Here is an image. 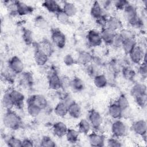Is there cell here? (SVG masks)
<instances>
[{"mask_svg":"<svg viewBox=\"0 0 147 147\" xmlns=\"http://www.w3.org/2000/svg\"><path fill=\"white\" fill-rule=\"evenodd\" d=\"M88 142L91 146L102 147L105 145V138L104 136L96 131L90 133L88 134Z\"/></svg>","mask_w":147,"mask_h":147,"instance_id":"10","label":"cell"},{"mask_svg":"<svg viewBox=\"0 0 147 147\" xmlns=\"http://www.w3.org/2000/svg\"><path fill=\"white\" fill-rule=\"evenodd\" d=\"M87 119L90 123L92 128L95 131L100 129L103 123V118L98 111L94 109H91L88 112Z\"/></svg>","mask_w":147,"mask_h":147,"instance_id":"4","label":"cell"},{"mask_svg":"<svg viewBox=\"0 0 147 147\" xmlns=\"http://www.w3.org/2000/svg\"><path fill=\"white\" fill-rule=\"evenodd\" d=\"M107 145L110 147H120L122 146V142L117 137H113L107 140Z\"/></svg>","mask_w":147,"mask_h":147,"instance_id":"45","label":"cell"},{"mask_svg":"<svg viewBox=\"0 0 147 147\" xmlns=\"http://www.w3.org/2000/svg\"><path fill=\"white\" fill-rule=\"evenodd\" d=\"M51 40L53 44L58 48H63L66 44L65 34L58 29H53L51 32Z\"/></svg>","mask_w":147,"mask_h":147,"instance_id":"6","label":"cell"},{"mask_svg":"<svg viewBox=\"0 0 147 147\" xmlns=\"http://www.w3.org/2000/svg\"><path fill=\"white\" fill-rule=\"evenodd\" d=\"M6 144L9 146L18 147L22 146V140L15 137H10L6 140Z\"/></svg>","mask_w":147,"mask_h":147,"instance_id":"42","label":"cell"},{"mask_svg":"<svg viewBox=\"0 0 147 147\" xmlns=\"http://www.w3.org/2000/svg\"><path fill=\"white\" fill-rule=\"evenodd\" d=\"M42 6L48 11L55 14H56L58 11L61 10V7L58 2L53 0L45 1L42 3Z\"/></svg>","mask_w":147,"mask_h":147,"instance_id":"24","label":"cell"},{"mask_svg":"<svg viewBox=\"0 0 147 147\" xmlns=\"http://www.w3.org/2000/svg\"><path fill=\"white\" fill-rule=\"evenodd\" d=\"M40 145L43 147H54L56 146V143L51 137L44 136L41 138Z\"/></svg>","mask_w":147,"mask_h":147,"instance_id":"40","label":"cell"},{"mask_svg":"<svg viewBox=\"0 0 147 147\" xmlns=\"http://www.w3.org/2000/svg\"><path fill=\"white\" fill-rule=\"evenodd\" d=\"M48 83L50 89L59 91L61 88V79L55 69L50 71L48 77Z\"/></svg>","mask_w":147,"mask_h":147,"instance_id":"5","label":"cell"},{"mask_svg":"<svg viewBox=\"0 0 147 147\" xmlns=\"http://www.w3.org/2000/svg\"><path fill=\"white\" fill-rule=\"evenodd\" d=\"M91 129V125L87 119H82L78 123L77 130L81 134H88Z\"/></svg>","mask_w":147,"mask_h":147,"instance_id":"26","label":"cell"},{"mask_svg":"<svg viewBox=\"0 0 147 147\" xmlns=\"http://www.w3.org/2000/svg\"><path fill=\"white\" fill-rule=\"evenodd\" d=\"M122 110L116 103L114 102L111 103L108 107V113L109 115L114 119H118L122 118Z\"/></svg>","mask_w":147,"mask_h":147,"instance_id":"20","label":"cell"},{"mask_svg":"<svg viewBox=\"0 0 147 147\" xmlns=\"http://www.w3.org/2000/svg\"><path fill=\"white\" fill-rule=\"evenodd\" d=\"M61 9L69 17L75 16L78 12L76 5L71 2H65Z\"/></svg>","mask_w":147,"mask_h":147,"instance_id":"28","label":"cell"},{"mask_svg":"<svg viewBox=\"0 0 147 147\" xmlns=\"http://www.w3.org/2000/svg\"><path fill=\"white\" fill-rule=\"evenodd\" d=\"M2 105L6 110H12L14 107V104L11 97L9 91L5 92V93L3 94L2 98Z\"/></svg>","mask_w":147,"mask_h":147,"instance_id":"27","label":"cell"},{"mask_svg":"<svg viewBox=\"0 0 147 147\" xmlns=\"http://www.w3.org/2000/svg\"><path fill=\"white\" fill-rule=\"evenodd\" d=\"M135 100L136 102L137 103V105L141 107V108H144L146 106V95H143V96H140L137 98H135Z\"/></svg>","mask_w":147,"mask_h":147,"instance_id":"49","label":"cell"},{"mask_svg":"<svg viewBox=\"0 0 147 147\" xmlns=\"http://www.w3.org/2000/svg\"><path fill=\"white\" fill-rule=\"evenodd\" d=\"M118 32L121 36V37H122V38L123 39V41L125 40L135 38L134 34L131 30L123 28Z\"/></svg>","mask_w":147,"mask_h":147,"instance_id":"44","label":"cell"},{"mask_svg":"<svg viewBox=\"0 0 147 147\" xmlns=\"http://www.w3.org/2000/svg\"><path fill=\"white\" fill-rule=\"evenodd\" d=\"M11 97L14 104V107L17 109H21L24 107L25 96L24 95L18 90L13 89L9 91Z\"/></svg>","mask_w":147,"mask_h":147,"instance_id":"11","label":"cell"},{"mask_svg":"<svg viewBox=\"0 0 147 147\" xmlns=\"http://www.w3.org/2000/svg\"><path fill=\"white\" fill-rule=\"evenodd\" d=\"M81 114L80 106L74 100L68 106V114L72 118L78 119L81 116Z\"/></svg>","mask_w":147,"mask_h":147,"instance_id":"18","label":"cell"},{"mask_svg":"<svg viewBox=\"0 0 147 147\" xmlns=\"http://www.w3.org/2000/svg\"><path fill=\"white\" fill-rule=\"evenodd\" d=\"M132 129L136 134L141 137L146 136L147 131L146 122L144 119L137 120L133 123Z\"/></svg>","mask_w":147,"mask_h":147,"instance_id":"15","label":"cell"},{"mask_svg":"<svg viewBox=\"0 0 147 147\" xmlns=\"http://www.w3.org/2000/svg\"><path fill=\"white\" fill-rule=\"evenodd\" d=\"M22 38L24 42L30 45L32 44L33 41V33L32 31L29 29H25L23 31L22 33Z\"/></svg>","mask_w":147,"mask_h":147,"instance_id":"39","label":"cell"},{"mask_svg":"<svg viewBox=\"0 0 147 147\" xmlns=\"http://www.w3.org/2000/svg\"><path fill=\"white\" fill-rule=\"evenodd\" d=\"M64 63L67 66H71L75 63V60L71 55H66L63 59Z\"/></svg>","mask_w":147,"mask_h":147,"instance_id":"50","label":"cell"},{"mask_svg":"<svg viewBox=\"0 0 147 147\" xmlns=\"http://www.w3.org/2000/svg\"><path fill=\"white\" fill-rule=\"evenodd\" d=\"M41 109L36 105L27 102V111L30 116L36 117L41 113Z\"/></svg>","mask_w":147,"mask_h":147,"instance_id":"33","label":"cell"},{"mask_svg":"<svg viewBox=\"0 0 147 147\" xmlns=\"http://www.w3.org/2000/svg\"><path fill=\"white\" fill-rule=\"evenodd\" d=\"M16 13L20 16H25L30 14L33 11V8L30 6L20 1L16 2Z\"/></svg>","mask_w":147,"mask_h":147,"instance_id":"22","label":"cell"},{"mask_svg":"<svg viewBox=\"0 0 147 147\" xmlns=\"http://www.w3.org/2000/svg\"><path fill=\"white\" fill-rule=\"evenodd\" d=\"M86 66V71L88 75H89L91 76H95L99 74H97V69L96 67H95L92 64H87Z\"/></svg>","mask_w":147,"mask_h":147,"instance_id":"47","label":"cell"},{"mask_svg":"<svg viewBox=\"0 0 147 147\" xmlns=\"http://www.w3.org/2000/svg\"><path fill=\"white\" fill-rule=\"evenodd\" d=\"M137 42L135 38L125 40L123 41L122 48L126 54L129 55L132 49L137 45Z\"/></svg>","mask_w":147,"mask_h":147,"instance_id":"32","label":"cell"},{"mask_svg":"<svg viewBox=\"0 0 147 147\" xmlns=\"http://www.w3.org/2000/svg\"><path fill=\"white\" fill-rule=\"evenodd\" d=\"M111 130L113 136L117 138L123 137L127 132V127L125 123L119 119H115L113 122Z\"/></svg>","mask_w":147,"mask_h":147,"instance_id":"7","label":"cell"},{"mask_svg":"<svg viewBox=\"0 0 147 147\" xmlns=\"http://www.w3.org/2000/svg\"><path fill=\"white\" fill-rule=\"evenodd\" d=\"M146 53L144 48L138 44L129 54L130 60L136 64H140L143 61H146Z\"/></svg>","mask_w":147,"mask_h":147,"instance_id":"3","label":"cell"},{"mask_svg":"<svg viewBox=\"0 0 147 147\" xmlns=\"http://www.w3.org/2000/svg\"><path fill=\"white\" fill-rule=\"evenodd\" d=\"M69 87L71 90L75 92H79L82 91L85 87V84L83 80L78 77H75L70 81Z\"/></svg>","mask_w":147,"mask_h":147,"instance_id":"21","label":"cell"},{"mask_svg":"<svg viewBox=\"0 0 147 147\" xmlns=\"http://www.w3.org/2000/svg\"><path fill=\"white\" fill-rule=\"evenodd\" d=\"M27 102H32L36 105L41 108L42 110L46 109L48 106V102L47 98L42 95H33L28 98Z\"/></svg>","mask_w":147,"mask_h":147,"instance_id":"14","label":"cell"},{"mask_svg":"<svg viewBox=\"0 0 147 147\" xmlns=\"http://www.w3.org/2000/svg\"><path fill=\"white\" fill-rule=\"evenodd\" d=\"M107 79L103 74H98L94 77V84L98 88H103L107 84Z\"/></svg>","mask_w":147,"mask_h":147,"instance_id":"31","label":"cell"},{"mask_svg":"<svg viewBox=\"0 0 147 147\" xmlns=\"http://www.w3.org/2000/svg\"><path fill=\"white\" fill-rule=\"evenodd\" d=\"M115 102L121 108L122 110L129 107V100L127 98L126 96V95L124 94L120 95L118 97Z\"/></svg>","mask_w":147,"mask_h":147,"instance_id":"35","label":"cell"},{"mask_svg":"<svg viewBox=\"0 0 147 147\" xmlns=\"http://www.w3.org/2000/svg\"><path fill=\"white\" fill-rule=\"evenodd\" d=\"M79 134L80 133L78 130L72 128H68L65 136L66 137L67 140L71 144H75L78 141Z\"/></svg>","mask_w":147,"mask_h":147,"instance_id":"30","label":"cell"},{"mask_svg":"<svg viewBox=\"0 0 147 147\" xmlns=\"http://www.w3.org/2000/svg\"><path fill=\"white\" fill-rule=\"evenodd\" d=\"M34 146L33 141L29 138H25L22 140V146H28L32 147Z\"/></svg>","mask_w":147,"mask_h":147,"instance_id":"52","label":"cell"},{"mask_svg":"<svg viewBox=\"0 0 147 147\" xmlns=\"http://www.w3.org/2000/svg\"><path fill=\"white\" fill-rule=\"evenodd\" d=\"M106 28L115 32H118L123 29V24L119 18L112 16L108 17Z\"/></svg>","mask_w":147,"mask_h":147,"instance_id":"13","label":"cell"},{"mask_svg":"<svg viewBox=\"0 0 147 147\" xmlns=\"http://www.w3.org/2000/svg\"><path fill=\"white\" fill-rule=\"evenodd\" d=\"M107 18L105 14L103 15L102 17H99V18L96 20V24L102 28V29L105 28L106 27V24H107Z\"/></svg>","mask_w":147,"mask_h":147,"instance_id":"51","label":"cell"},{"mask_svg":"<svg viewBox=\"0 0 147 147\" xmlns=\"http://www.w3.org/2000/svg\"><path fill=\"white\" fill-rule=\"evenodd\" d=\"M68 127L64 122L59 121L55 122L52 126V131L53 134L61 138L65 136L68 130Z\"/></svg>","mask_w":147,"mask_h":147,"instance_id":"16","label":"cell"},{"mask_svg":"<svg viewBox=\"0 0 147 147\" xmlns=\"http://www.w3.org/2000/svg\"><path fill=\"white\" fill-rule=\"evenodd\" d=\"M34 59L37 65L42 67L47 63L49 55L38 47H37L34 53Z\"/></svg>","mask_w":147,"mask_h":147,"instance_id":"12","label":"cell"},{"mask_svg":"<svg viewBox=\"0 0 147 147\" xmlns=\"http://www.w3.org/2000/svg\"><path fill=\"white\" fill-rule=\"evenodd\" d=\"M86 38L89 45L94 47L100 46L103 42L100 33L95 29L89 30L87 34Z\"/></svg>","mask_w":147,"mask_h":147,"instance_id":"8","label":"cell"},{"mask_svg":"<svg viewBox=\"0 0 147 147\" xmlns=\"http://www.w3.org/2000/svg\"><path fill=\"white\" fill-rule=\"evenodd\" d=\"M100 33L102 41L107 45H111L115 34L117 32H115L107 28H105L102 29Z\"/></svg>","mask_w":147,"mask_h":147,"instance_id":"19","label":"cell"},{"mask_svg":"<svg viewBox=\"0 0 147 147\" xmlns=\"http://www.w3.org/2000/svg\"><path fill=\"white\" fill-rule=\"evenodd\" d=\"M122 75L125 79L127 80H132L136 76V72L131 67H125L122 69Z\"/></svg>","mask_w":147,"mask_h":147,"instance_id":"36","label":"cell"},{"mask_svg":"<svg viewBox=\"0 0 147 147\" xmlns=\"http://www.w3.org/2000/svg\"><path fill=\"white\" fill-rule=\"evenodd\" d=\"M57 20L61 24H67L69 21V17L62 9L56 14Z\"/></svg>","mask_w":147,"mask_h":147,"instance_id":"37","label":"cell"},{"mask_svg":"<svg viewBox=\"0 0 147 147\" xmlns=\"http://www.w3.org/2000/svg\"><path fill=\"white\" fill-rule=\"evenodd\" d=\"M138 72L140 75L145 78L147 75V67H146V61H143L140 64L138 67Z\"/></svg>","mask_w":147,"mask_h":147,"instance_id":"48","label":"cell"},{"mask_svg":"<svg viewBox=\"0 0 147 147\" xmlns=\"http://www.w3.org/2000/svg\"><path fill=\"white\" fill-rule=\"evenodd\" d=\"M130 94L134 98L140 96L146 95V87L143 83H136L131 87Z\"/></svg>","mask_w":147,"mask_h":147,"instance_id":"17","label":"cell"},{"mask_svg":"<svg viewBox=\"0 0 147 147\" xmlns=\"http://www.w3.org/2000/svg\"><path fill=\"white\" fill-rule=\"evenodd\" d=\"M3 123L4 126L11 130H17L22 125L21 117L13 110H6L3 116Z\"/></svg>","mask_w":147,"mask_h":147,"instance_id":"1","label":"cell"},{"mask_svg":"<svg viewBox=\"0 0 147 147\" xmlns=\"http://www.w3.org/2000/svg\"><path fill=\"white\" fill-rule=\"evenodd\" d=\"M90 14L95 20L104 15L103 9L98 1H94L92 3L90 9Z\"/></svg>","mask_w":147,"mask_h":147,"instance_id":"23","label":"cell"},{"mask_svg":"<svg viewBox=\"0 0 147 147\" xmlns=\"http://www.w3.org/2000/svg\"><path fill=\"white\" fill-rule=\"evenodd\" d=\"M9 69L14 74H20L23 72L24 65L22 60L17 56L12 57L9 61Z\"/></svg>","mask_w":147,"mask_h":147,"instance_id":"9","label":"cell"},{"mask_svg":"<svg viewBox=\"0 0 147 147\" xmlns=\"http://www.w3.org/2000/svg\"><path fill=\"white\" fill-rule=\"evenodd\" d=\"M38 47L42 51H44L45 53H47L49 56L51 55L52 54V52H53L52 45L49 41H43Z\"/></svg>","mask_w":147,"mask_h":147,"instance_id":"38","label":"cell"},{"mask_svg":"<svg viewBox=\"0 0 147 147\" xmlns=\"http://www.w3.org/2000/svg\"><path fill=\"white\" fill-rule=\"evenodd\" d=\"M92 55L89 52L83 51L79 53L78 61L81 64L87 65V64L91 63V62L92 61Z\"/></svg>","mask_w":147,"mask_h":147,"instance_id":"29","label":"cell"},{"mask_svg":"<svg viewBox=\"0 0 147 147\" xmlns=\"http://www.w3.org/2000/svg\"><path fill=\"white\" fill-rule=\"evenodd\" d=\"M129 3V2L125 0H118L114 2V7L119 10H123L126 6Z\"/></svg>","mask_w":147,"mask_h":147,"instance_id":"46","label":"cell"},{"mask_svg":"<svg viewBox=\"0 0 147 147\" xmlns=\"http://www.w3.org/2000/svg\"><path fill=\"white\" fill-rule=\"evenodd\" d=\"M123 42V39L119 33V32H117L115 34V36L113 38L112 43L111 45H112L115 48H122V44Z\"/></svg>","mask_w":147,"mask_h":147,"instance_id":"41","label":"cell"},{"mask_svg":"<svg viewBox=\"0 0 147 147\" xmlns=\"http://www.w3.org/2000/svg\"><path fill=\"white\" fill-rule=\"evenodd\" d=\"M123 11L125 17L131 26L136 28L142 26V21L139 17L137 9L134 5L129 3Z\"/></svg>","mask_w":147,"mask_h":147,"instance_id":"2","label":"cell"},{"mask_svg":"<svg viewBox=\"0 0 147 147\" xmlns=\"http://www.w3.org/2000/svg\"><path fill=\"white\" fill-rule=\"evenodd\" d=\"M55 114L59 117H65L68 114V105L63 101H60L54 109Z\"/></svg>","mask_w":147,"mask_h":147,"instance_id":"25","label":"cell"},{"mask_svg":"<svg viewBox=\"0 0 147 147\" xmlns=\"http://www.w3.org/2000/svg\"><path fill=\"white\" fill-rule=\"evenodd\" d=\"M34 25L38 29L44 30L47 29L48 27V22L45 18L43 17L39 16L36 17L34 20Z\"/></svg>","mask_w":147,"mask_h":147,"instance_id":"34","label":"cell"},{"mask_svg":"<svg viewBox=\"0 0 147 147\" xmlns=\"http://www.w3.org/2000/svg\"><path fill=\"white\" fill-rule=\"evenodd\" d=\"M22 82L26 86H30L33 83V76L29 72L22 73Z\"/></svg>","mask_w":147,"mask_h":147,"instance_id":"43","label":"cell"}]
</instances>
